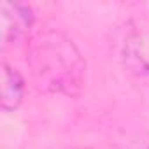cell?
<instances>
[{
	"mask_svg": "<svg viewBox=\"0 0 149 149\" xmlns=\"http://www.w3.org/2000/svg\"><path fill=\"white\" fill-rule=\"evenodd\" d=\"M33 25L32 9L18 2L2 4V39L6 44L23 40Z\"/></svg>",
	"mask_w": 149,
	"mask_h": 149,
	"instance_id": "2",
	"label": "cell"
},
{
	"mask_svg": "<svg viewBox=\"0 0 149 149\" xmlns=\"http://www.w3.org/2000/svg\"><path fill=\"white\" fill-rule=\"evenodd\" d=\"M125 60L132 72L149 77V30L135 32L125 44Z\"/></svg>",
	"mask_w": 149,
	"mask_h": 149,
	"instance_id": "3",
	"label": "cell"
},
{
	"mask_svg": "<svg viewBox=\"0 0 149 149\" xmlns=\"http://www.w3.org/2000/svg\"><path fill=\"white\" fill-rule=\"evenodd\" d=\"M28 63L39 88L72 95L83 84L84 60L61 32H39L30 44Z\"/></svg>",
	"mask_w": 149,
	"mask_h": 149,
	"instance_id": "1",
	"label": "cell"
},
{
	"mask_svg": "<svg viewBox=\"0 0 149 149\" xmlns=\"http://www.w3.org/2000/svg\"><path fill=\"white\" fill-rule=\"evenodd\" d=\"M25 95V81L21 74L7 63H2V109L16 111Z\"/></svg>",
	"mask_w": 149,
	"mask_h": 149,
	"instance_id": "4",
	"label": "cell"
}]
</instances>
